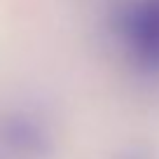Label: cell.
<instances>
[{
  "label": "cell",
  "mask_w": 159,
  "mask_h": 159,
  "mask_svg": "<svg viewBox=\"0 0 159 159\" xmlns=\"http://www.w3.org/2000/svg\"><path fill=\"white\" fill-rule=\"evenodd\" d=\"M129 54L148 73H159V0H136L119 16Z\"/></svg>",
  "instance_id": "1"
}]
</instances>
